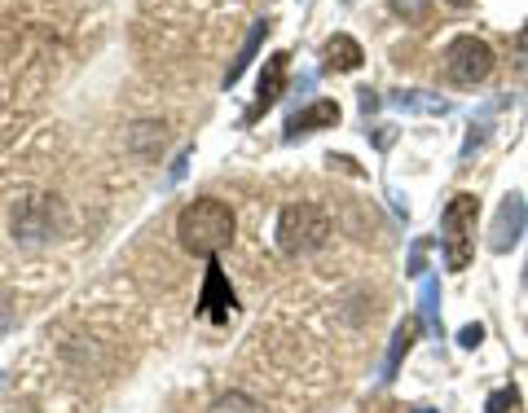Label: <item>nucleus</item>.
<instances>
[{"label": "nucleus", "instance_id": "obj_1", "mask_svg": "<svg viewBox=\"0 0 528 413\" xmlns=\"http://www.w3.org/2000/svg\"><path fill=\"white\" fill-rule=\"evenodd\" d=\"M234 229H238L234 207L220 203V198H194V203L176 216V238H181V247L190 255H207V260L234 242Z\"/></svg>", "mask_w": 528, "mask_h": 413}, {"label": "nucleus", "instance_id": "obj_2", "mask_svg": "<svg viewBox=\"0 0 528 413\" xmlns=\"http://www.w3.org/2000/svg\"><path fill=\"white\" fill-rule=\"evenodd\" d=\"M330 238V211L322 203H291L278 216V251L300 260V255L322 251Z\"/></svg>", "mask_w": 528, "mask_h": 413}, {"label": "nucleus", "instance_id": "obj_3", "mask_svg": "<svg viewBox=\"0 0 528 413\" xmlns=\"http://www.w3.org/2000/svg\"><path fill=\"white\" fill-rule=\"evenodd\" d=\"M476 216H480L476 194L449 198V207L440 211V242H445V264L454 273L471 264V251H476Z\"/></svg>", "mask_w": 528, "mask_h": 413}, {"label": "nucleus", "instance_id": "obj_4", "mask_svg": "<svg viewBox=\"0 0 528 413\" xmlns=\"http://www.w3.org/2000/svg\"><path fill=\"white\" fill-rule=\"evenodd\" d=\"M445 75L458 88H476L493 75V49L476 36H454L445 44Z\"/></svg>", "mask_w": 528, "mask_h": 413}, {"label": "nucleus", "instance_id": "obj_5", "mask_svg": "<svg viewBox=\"0 0 528 413\" xmlns=\"http://www.w3.org/2000/svg\"><path fill=\"white\" fill-rule=\"evenodd\" d=\"M53 203L58 198H22L14 207V238L22 242H44L53 233Z\"/></svg>", "mask_w": 528, "mask_h": 413}, {"label": "nucleus", "instance_id": "obj_6", "mask_svg": "<svg viewBox=\"0 0 528 413\" xmlns=\"http://www.w3.org/2000/svg\"><path fill=\"white\" fill-rule=\"evenodd\" d=\"M524 216H528V207H524V198L520 194H506L502 198V207H498V220H493V251H511L515 242L524 238Z\"/></svg>", "mask_w": 528, "mask_h": 413}, {"label": "nucleus", "instance_id": "obj_7", "mask_svg": "<svg viewBox=\"0 0 528 413\" xmlns=\"http://www.w3.org/2000/svg\"><path fill=\"white\" fill-rule=\"evenodd\" d=\"M286 53H269V58H264V71H260V88H256V106L247 110V124L251 119H260L264 110H269L273 102H278L282 97V84H286Z\"/></svg>", "mask_w": 528, "mask_h": 413}, {"label": "nucleus", "instance_id": "obj_8", "mask_svg": "<svg viewBox=\"0 0 528 413\" xmlns=\"http://www.w3.org/2000/svg\"><path fill=\"white\" fill-rule=\"evenodd\" d=\"M335 124H339V106L322 97V102L295 110V115L286 119V137H304V132H313V128H335Z\"/></svg>", "mask_w": 528, "mask_h": 413}, {"label": "nucleus", "instance_id": "obj_9", "mask_svg": "<svg viewBox=\"0 0 528 413\" xmlns=\"http://www.w3.org/2000/svg\"><path fill=\"white\" fill-rule=\"evenodd\" d=\"M326 62L339 66V71H357V66L366 62V53H361V44L352 36H330L326 40Z\"/></svg>", "mask_w": 528, "mask_h": 413}, {"label": "nucleus", "instance_id": "obj_10", "mask_svg": "<svg viewBox=\"0 0 528 413\" xmlns=\"http://www.w3.org/2000/svg\"><path fill=\"white\" fill-rule=\"evenodd\" d=\"M264 36H269V22H256V27H251V36H247V44H242V53L234 58V66L225 71V88H234V84L242 80V71L251 66V58H256V49H260Z\"/></svg>", "mask_w": 528, "mask_h": 413}, {"label": "nucleus", "instance_id": "obj_11", "mask_svg": "<svg viewBox=\"0 0 528 413\" xmlns=\"http://www.w3.org/2000/svg\"><path fill=\"white\" fill-rule=\"evenodd\" d=\"M212 304H220V317H229L234 312V295L225 290V277H220V264L212 260V269H207V290H203V308L212 312Z\"/></svg>", "mask_w": 528, "mask_h": 413}, {"label": "nucleus", "instance_id": "obj_12", "mask_svg": "<svg viewBox=\"0 0 528 413\" xmlns=\"http://www.w3.org/2000/svg\"><path fill=\"white\" fill-rule=\"evenodd\" d=\"M414 321H405V326H396V334H392V348H388V361H383V383L396 374V365H401V356L410 352V343H414Z\"/></svg>", "mask_w": 528, "mask_h": 413}, {"label": "nucleus", "instance_id": "obj_13", "mask_svg": "<svg viewBox=\"0 0 528 413\" xmlns=\"http://www.w3.org/2000/svg\"><path fill=\"white\" fill-rule=\"evenodd\" d=\"M207 413H264V405L251 400L247 392H225V396H216V405Z\"/></svg>", "mask_w": 528, "mask_h": 413}, {"label": "nucleus", "instance_id": "obj_14", "mask_svg": "<svg viewBox=\"0 0 528 413\" xmlns=\"http://www.w3.org/2000/svg\"><path fill=\"white\" fill-rule=\"evenodd\" d=\"M520 409V392L515 387H498L489 400H484V413H515Z\"/></svg>", "mask_w": 528, "mask_h": 413}, {"label": "nucleus", "instance_id": "obj_15", "mask_svg": "<svg viewBox=\"0 0 528 413\" xmlns=\"http://www.w3.org/2000/svg\"><path fill=\"white\" fill-rule=\"evenodd\" d=\"M436 304H440V286H436V282H423V317H427V330H436V334H440Z\"/></svg>", "mask_w": 528, "mask_h": 413}, {"label": "nucleus", "instance_id": "obj_16", "mask_svg": "<svg viewBox=\"0 0 528 413\" xmlns=\"http://www.w3.org/2000/svg\"><path fill=\"white\" fill-rule=\"evenodd\" d=\"M480 339H484V326H480V321H476V326H462V330H458V343H462V348H480Z\"/></svg>", "mask_w": 528, "mask_h": 413}, {"label": "nucleus", "instance_id": "obj_17", "mask_svg": "<svg viewBox=\"0 0 528 413\" xmlns=\"http://www.w3.org/2000/svg\"><path fill=\"white\" fill-rule=\"evenodd\" d=\"M515 53H520V62L528 66V27L520 31V36H515Z\"/></svg>", "mask_w": 528, "mask_h": 413}, {"label": "nucleus", "instance_id": "obj_18", "mask_svg": "<svg viewBox=\"0 0 528 413\" xmlns=\"http://www.w3.org/2000/svg\"><path fill=\"white\" fill-rule=\"evenodd\" d=\"M423 5H427V0H396V9H405V14H418Z\"/></svg>", "mask_w": 528, "mask_h": 413}, {"label": "nucleus", "instance_id": "obj_19", "mask_svg": "<svg viewBox=\"0 0 528 413\" xmlns=\"http://www.w3.org/2000/svg\"><path fill=\"white\" fill-rule=\"evenodd\" d=\"M418 413H436V409H418Z\"/></svg>", "mask_w": 528, "mask_h": 413}]
</instances>
